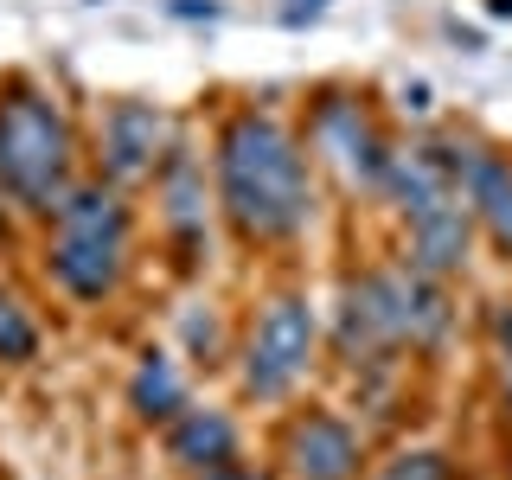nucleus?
Segmentation results:
<instances>
[{
	"label": "nucleus",
	"instance_id": "nucleus-4",
	"mask_svg": "<svg viewBox=\"0 0 512 480\" xmlns=\"http://www.w3.org/2000/svg\"><path fill=\"white\" fill-rule=\"evenodd\" d=\"M84 173L71 103L32 71L0 77V192L20 218H45Z\"/></svg>",
	"mask_w": 512,
	"mask_h": 480
},
{
	"label": "nucleus",
	"instance_id": "nucleus-8",
	"mask_svg": "<svg viewBox=\"0 0 512 480\" xmlns=\"http://www.w3.org/2000/svg\"><path fill=\"white\" fill-rule=\"evenodd\" d=\"M154 237L167 250L173 276H205L212 263V224H218V192H212V160L192 148V135H173L167 160L154 167Z\"/></svg>",
	"mask_w": 512,
	"mask_h": 480
},
{
	"label": "nucleus",
	"instance_id": "nucleus-2",
	"mask_svg": "<svg viewBox=\"0 0 512 480\" xmlns=\"http://www.w3.org/2000/svg\"><path fill=\"white\" fill-rule=\"evenodd\" d=\"M455 295L442 276L378 256L340 276L327 314V352L346 378H378V372H410V365L442 359L455 340Z\"/></svg>",
	"mask_w": 512,
	"mask_h": 480
},
{
	"label": "nucleus",
	"instance_id": "nucleus-17",
	"mask_svg": "<svg viewBox=\"0 0 512 480\" xmlns=\"http://www.w3.org/2000/svg\"><path fill=\"white\" fill-rule=\"evenodd\" d=\"M180 333H186V359L192 365H224V359H231V346H237V340H224V327H218L212 314H199V308L180 314Z\"/></svg>",
	"mask_w": 512,
	"mask_h": 480
},
{
	"label": "nucleus",
	"instance_id": "nucleus-11",
	"mask_svg": "<svg viewBox=\"0 0 512 480\" xmlns=\"http://www.w3.org/2000/svg\"><path fill=\"white\" fill-rule=\"evenodd\" d=\"M448 154H455V180L461 199H468L474 237H487V250L512 263V154L480 135H448Z\"/></svg>",
	"mask_w": 512,
	"mask_h": 480
},
{
	"label": "nucleus",
	"instance_id": "nucleus-1",
	"mask_svg": "<svg viewBox=\"0 0 512 480\" xmlns=\"http://www.w3.org/2000/svg\"><path fill=\"white\" fill-rule=\"evenodd\" d=\"M212 192L218 224L244 250H295L320 218V173L301 122L269 103H231L212 122Z\"/></svg>",
	"mask_w": 512,
	"mask_h": 480
},
{
	"label": "nucleus",
	"instance_id": "nucleus-14",
	"mask_svg": "<svg viewBox=\"0 0 512 480\" xmlns=\"http://www.w3.org/2000/svg\"><path fill=\"white\" fill-rule=\"evenodd\" d=\"M39 352H45L39 308L0 276V365H7V372H26V365H39Z\"/></svg>",
	"mask_w": 512,
	"mask_h": 480
},
{
	"label": "nucleus",
	"instance_id": "nucleus-6",
	"mask_svg": "<svg viewBox=\"0 0 512 480\" xmlns=\"http://www.w3.org/2000/svg\"><path fill=\"white\" fill-rule=\"evenodd\" d=\"M320 346H327V327H320V308L308 288H269L256 301V314L244 320V340L231 346L237 365V397L244 404H295V391L314 378Z\"/></svg>",
	"mask_w": 512,
	"mask_h": 480
},
{
	"label": "nucleus",
	"instance_id": "nucleus-19",
	"mask_svg": "<svg viewBox=\"0 0 512 480\" xmlns=\"http://www.w3.org/2000/svg\"><path fill=\"white\" fill-rule=\"evenodd\" d=\"M13 218H20V212H13V199L0 192V256L13 250V237H20V224H13Z\"/></svg>",
	"mask_w": 512,
	"mask_h": 480
},
{
	"label": "nucleus",
	"instance_id": "nucleus-16",
	"mask_svg": "<svg viewBox=\"0 0 512 480\" xmlns=\"http://www.w3.org/2000/svg\"><path fill=\"white\" fill-rule=\"evenodd\" d=\"M487 365H493L500 410H506V423H512V301H493V308H487Z\"/></svg>",
	"mask_w": 512,
	"mask_h": 480
},
{
	"label": "nucleus",
	"instance_id": "nucleus-5",
	"mask_svg": "<svg viewBox=\"0 0 512 480\" xmlns=\"http://www.w3.org/2000/svg\"><path fill=\"white\" fill-rule=\"evenodd\" d=\"M384 205H391L397 231H404V263L429 269V276L455 282L474 263V218L455 180V154L448 135L404 141L384 173Z\"/></svg>",
	"mask_w": 512,
	"mask_h": 480
},
{
	"label": "nucleus",
	"instance_id": "nucleus-7",
	"mask_svg": "<svg viewBox=\"0 0 512 480\" xmlns=\"http://www.w3.org/2000/svg\"><path fill=\"white\" fill-rule=\"evenodd\" d=\"M301 141H308L314 173L340 180L352 199H384V173H391V135H384L378 109L352 84H320L301 109Z\"/></svg>",
	"mask_w": 512,
	"mask_h": 480
},
{
	"label": "nucleus",
	"instance_id": "nucleus-9",
	"mask_svg": "<svg viewBox=\"0 0 512 480\" xmlns=\"http://www.w3.org/2000/svg\"><path fill=\"white\" fill-rule=\"evenodd\" d=\"M276 480H365L372 474V442L365 423H352L333 404H295L276 423Z\"/></svg>",
	"mask_w": 512,
	"mask_h": 480
},
{
	"label": "nucleus",
	"instance_id": "nucleus-15",
	"mask_svg": "<svg viewBox=\"0 0 512 480\" xmlns=\"http://www.w3.org/2000/svg\"><path fill=\"white\" fill-rule=\"evenodd\" d=\"M365 480H461V468L442 448H397V455H384Z\"/></svg>",
	"mask_w": 512,
	"mask_h": 480
},
{
	"label": "nucleus",
	"instance_id": "nucleus-12",
	"mask_svg": "<svg viewBox=\"0 0 512 480\" xmlns=\"http://www.w3.org/2000/svg\"><path fill=\"white\" fill-rule=\"evenodd\" d=\"M160 448H167V461L180 474H205V468H218V461L244 455V429H237V416L218 410V404H186L167 429H160Z\"/></svg>",
	"mask_w": 512,
	"mask_h": 480
},
{
	"label": "nucleus",
	"instance_id": "nucleus-13",
	"mask_svg": "<svg viewBox=\"0 0 512 480\" xmlns=\"http://www.w3.org/2000/svg\"><path fill=\"white\" fill-rule=\"evenodd\" d=\"M186 404H192V384H186L180 352L141 346L135 352V372H128V416H135L141 429H167Z\"/></svg>",
	"mask_w": 512,
	"mask_h": 480
},
{
	"label": "nucleus",
	"instance_id": "nucleus-22",
	"mask_svg": "<svg viewBox=\"0 0 512 480\" xmlns=\"http://www.w3.org/2000/svg\"><path fill=\"white\" fill-rule=\"evenodd\" d=\"M487 13L493 20H512V0H487Z\"/></svg>",
	"mask_w": 512,
	"mask_h": 480
},
{
	"label": "nucleus",
	"instance_id": "nucleus-20",
	"mask_svg": "<svg viewBox=\"0 0 512 480\" xmlns=\"http://www.w3.org/2000/svg\"><path fill=\"white\" fill-rule=\"evenodd\" d=\"M173 13H180V20H218V0H173Z\"/></svg>",
	"mask_w": 512,
	"mask_h": 480
},
{
	"label": "nucleus",
	"instance_id": "nucleus-10",
	"mask_svg": "<svg viewBox=\"0 0 512 480\" xmlns=\"http://www.w3.org/2000/svg\"><path fill=\"white\" fill-rule=\"evenodd\" d=\"M173 135H180V122L160 103H148V96H116V103H103V116L90 128V173H103L109 186L135 192V186L154 180V167L167 160Z\"/></svg>",
	"mask_w": 512,
	"mask_h": 480
},
{
	"label": "nucleus",
	"instance_id": "nucleus-21",
	"mask_svg": "<svg viewBox=\"0 0 512 480\" xmlns=\"http://www.w3.org/2000/svg\"><path fill=\"white\" fill-rule=\"evenodd\" d=\"M320 7H327V0H288V7H282V20H288V26H301V20H314Z\"/></svg>",
	"mask_w": 512,
	"mask_h": 480
},
{
	"label": "nucleus",
	"instance_id": "nucleus-23",
	"mask_svg": "<svg viewBox=\"0 0 512 480\" xmlns=\"http://www.w3.org/2000/svg\"><path fill=\"white\" fill-rule=\"evenodd\" d=\"M506 480H512V455H506Z\"/></svg>",
	"mask_w": 512,
	"mask_h": 480
},
{
	"label": "nucleus",
	"instance_id": "nucleus-3",
	"mask_svg": "<svg viewBox=\"0 0 512 480\" xmlns=\"http://www.w3.org/2000/svg\"><path fill=\"white\" fill-rule=\"evenodd\" d=\"M39 269L71 308H109L135 276V205L103 173H77L52 212L39 218Z\"/></svg>",
	"mask_w": 512,
	"mask_h": 480
},
{
	"label": "nucleus",
	"instance_id": "nucleus-18",
	"mask_svg": "<svg viewBox=\"0 0 512 480\" xmlns=\"http://www.w3.org/2000/svg\"><path fill=\"white\" fill-rule=\"evenodd\" d=\"M186 480H276V468H256V461H218V468H205V474H186Z\"/></svg>",
	"mask_w": 512,
	"mask_h": 480
}]
</instances>
